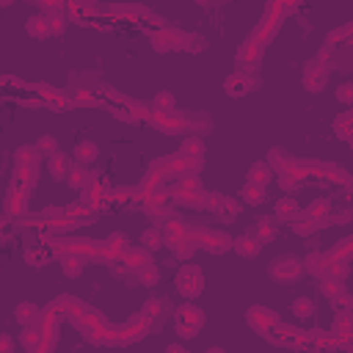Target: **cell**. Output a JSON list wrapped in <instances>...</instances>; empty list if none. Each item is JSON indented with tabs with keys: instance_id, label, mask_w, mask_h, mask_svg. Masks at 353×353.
<instances>
[{
	"instance_id": "6da1fadb",
	"label": "cell",
	"mask_w": 353,
	"mask_h": 353,
	"mask_svg": "<svg viewBox=\"0 0 353 353\" xmlns=\"http://www.w3.org/2000/svg\"><path fill=\"white\" fill-rule=\"evenodd\" d=\"M97 157V147L88 144V147H80V160H94Z\"/></svg>"
},
{
	"instance_id": "7a4b0ae2",
	"label": "cell",
	"mask_w": 353,
	"mask_h": 353,
	"mask_svg": "<svg viewBox=\"0 0 353 353\" xmlns=\"http://www.w3.org/2000/svg\"><path fill=\"white\" fill-rule=\"evenodd\" d=\"M339 100H342V102H353V86H342V91H339Z\"/></svg>"
}]
</instances>
